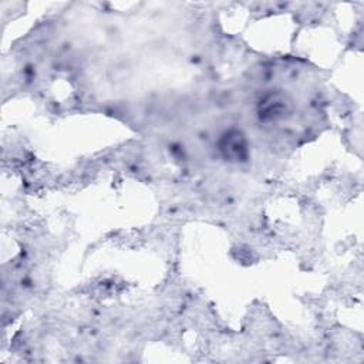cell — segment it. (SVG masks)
<instances>
[{"instance_id":"6da1fadb","label":"cell","mask_w":364,"mask_h":364,"mask_svg":"<svg viewBox=\"0 0 364 364\" xmlns=\"http://www.w3.org/2000/svg\"><path fill=\"white\" fill-rule=\"evenodd\" d=\"M220 151L229 161H243L247 154L245 136L239 131L228 132L220 142Z\"/></svg>"}]
</instances>
